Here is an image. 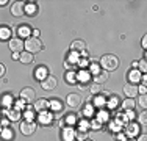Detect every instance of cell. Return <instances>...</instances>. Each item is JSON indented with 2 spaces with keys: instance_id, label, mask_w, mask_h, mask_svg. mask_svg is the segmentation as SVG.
<instances>
[{
  "instance_id": "cell-1",
  "label": "cell",
  "mask_w": 147,
  "mask_h": 141,
  "mask_svg": "<svg viewBox=\"0 0 147 141\" xmlns=\"http://www.w3.org/2000/svg\"><path fill=\"white\" fill-rule=\"evenodd\" d=\"M24 47H25V50L28 52V54H38V52H41L44 49V44L42 41H39V38H34V36H30L27 38L25 42H24Z\"/></svg>"
},
{
  "instance_id": "cell-2",
  "label": "cell",
  "mask_w": 147,
  "mask_h": 141,
  "mask_svg": "<svg viewBox=\"0 0 147 141\" xmlns=\"http://www.w3.org/2000/svg\"><path fill=\"white\" fill-rule=\"evenodd\" d=\"M100 64H102V68L107 70V72L108 70H116L117 66H119V58L113 54H107L100 58Z\"/></svg>"
},
{
  "instance_id": "cell-3",
  "label": "cell",
  "mask_w": 147,
  "mask_h": 141,
  "mask_svg": "<svg viewBox=\"0 0 147 141\" xmlns=\"http://www.w3.org/2000/svg\"><path fill=\"white\" fill-rule=\"evenodd\" d=\"M20 99H22L25 104H33V102L36 100V93H34L33 88L27 86V88H24V89L20 91Z\"/></svg>"
},
{
  "instance_id": "cell-4",
  "label": "cell",
  "mask_w": 147,
  "mask_h": 141,
  "mask_svg": "<svg viewBox=\"0 0 147 141\" xmlns=\"http://www.w3.org/2000/svg\"><path fill=\"white\" fill-rule=\"evenodd\" d=\"M9 49H11V52H14V54H20V52L24 50V41L20 39V38H9Z\"/></svg>"
},
{
  "instance_id": "cell-5",
  "label": "cell",
  "mask_w": 147,
  "mask_h": 141,
  "mask_svg": "<svg viewBox=\"0 0 147 141\" xmlns=\"http://www.w3.org/2000/svg\"><path fill=\"white\" fill-rule=\"evenodd\" d=\"M57 85H58V80L55 79L53 75H47L45 79L41 82V86L44 88L45 91H52V89H55L57 88Z\"/></svg>"
},
{
  "instance_id": "cell-6",
  "label": "cell",
  "mask_w": 147,
  "mask_h": 141,
  "mask_svg": "<svg viewBox=\"0 0 147 141\" xmlns=\"http://www.w3.org/2000/svg\"><path fill=\"white\" fill-rule=\"evenodd\" d=\"M36 129L38 127L34 124V121H24L22 124H20V132H22L24 135H33Z\"/></svg>"
},
{
  "instance_id": "cell-7",
  "label": "cell",
  "mask_w": 147,
  "mask_h": 141,
  "mask_svg": "<svg viewBox=\"0 0 147 141\" xmlns=\"http://www.w3.org/2000/svg\"><path fill=\"white\" fill-rule=\"evenodd\" d=\"M11 14L16 17H22L25 14V3L24 2H14L11 5Z\"/></svg>"
},
{
  "instance_id": "cell-8",
  "label": "cell",
  "mask_w": 147,
  "mask_h": 141,
  "mask_svg": "<svg viewBox=\"0 0 147 141\" xmlns=\"http://www.w3.org/2000/svg\"><path fill=\"white\" fill-rule=\"evenodd\" d=\"M124 93H125V96H127L128 99H135L136 96H138V85H135V83H125Z\"/></svg>"
},
{
  "instance_id": "cell-9",
  "label": "cell",
  "mask_w": 147,
  "mask_h": 141,
  "mask_svg": "<svg viewBox=\"0 0 147 141\" xmlns=\"http://www.w3.org/2000/svg\"><path fill=\"white\" fill-rule=\"evenodd\" d=\"M66 104H67L69 107H72V108L80 107V104H82V96H80V94H75V93L69 94V96L66 97Z\"/></svg>"
},
{
  "instance_id": "cell-10",
  "label": "cell",
  "mask_w": 147,
  "mask_h": 141,
  "mask_svg": "<svg viewBox=\"0 0 147 141\" xmlns=\"http://www.w3.org/2000/svg\"><path fill=\"white\" fill-rule=\"evenodd\" d=\"M49 107H50V102H49L47 99H38V100L34 102V105H33V108H34L36 111H39V113L47 111Z\"/></svg>"
},
{
  "instance_id": "cell-11",
  "label": "cell",
  "mask_w": 147,
  "mask_h": 141,
  "mask_svg": "<svg viewBox=\"0 0 147 141\" xmlns=\"http://www.w3.org/2000/svg\"><path fill=\"white\" fill-rule=\"evenodd\" d=\"M3 113H5V115L6 116H8V119H9V121H13V122H16V121H19V119H20V110H17V108L14 107V108H5V111H3Z\"/></svg>"
},
{
  "instance_id": "cell-12",
  "label": "cell",
  "mask_w": 147,
  "mask_h": 141,
  "mask_svg": "<svg viewBox=\"0 0 147 141\" xmlns=\"http://www.w3.org/2000/svg\"><path fill=\"white\" fill-rule=\"evenodd\" d=\"M71 50L72 52H80V54H82V52L86 50V42L83 39H75L71 44Z\"/></svg>"
},
{
  "instance_id": "cell-13",
  "label": "cell",
  "mask_w": 147,
  "mask_h": 141,
  "mask_svg": "<svg viewBox=\"0 0 147 141\" xmlns=\"http://www.w3.org/2000/svg\"><path fill=\"white\" fill-rule=\"evenodd\" d=\"M13 102H14V97H13V94H9V93L3 94V96L0 97V104L3 105V108H11Z\"/></svg>"
},
{
  "instance_id": "cell-14",
  "label": "cell",
  "mask_w": 147,
  "mask_h": 141,
  "mask_svg": "<svg viewBox=\"0 0 147 141\" xmlns=\"http://www.w3.org/2000/svg\"><path fill=\"white\" fill-rule=\"evenodd\" d=\"M107 80H108V72L107 70H99L97 74H94V83L103 85Z\"/></svg>"
},
{
  "instance_id": "cell-15",
  "label": "cell",
  "mask_w": 147,
  "mask_h": 141,
  "mask_svg": "<svg viewBox=\"0 0 147 141\" xmlns=\"http://www.w3.org/2000/svg\"><path fill=\"white\" fill-rule=\"evenodd\" d=\"M138 132H139V125L136 124V122H130V124L127 125V129H125V135H128V136L138 135Z\"/></svg>"
},
{
  "instance_id": "cell-16",
  "label": "cell",
  "mask_w": 147,
  "mask_h": 141,
  "mask_svg": "<svg viewBox=\"0 0 147 141\" xmlns=\"http://www.w3.org/2000/svg\"><path fill=\"white\" fill-rule=\"evenodd\" d=\"M63 138H64V141H74V138H75V130L72 127H66L63 130Z\"/></svg>"
},
{
  "instance_id": "cell-17",
  "label": "cell",
  "mask_w": 147,
  "mask_h": 141,
  "mask_svg": "<svg viewBox=\"0 0 147 141\" xmlns=\"http://www.w3.org/2000/svg\"><path fill=\"white\" fill-rule=\"evenodd\" d=\"M128 79H130V83H135L138 85V82L141 80V72L138 69H133L130 74H128Z\"/></svg>"
},
{
  "instance_id": "cell-18",
  "label": "cell",
  "mask_w": 147,
  "mask_h": 141,
  "mask_svg": "<svg viewBox=\"0 0 147 141\" xmlns=\"http://www.w3.org/2000/svg\"><path fill=\"white\" fill-rule=\"evenodd\" d=\"M135 107H136V102H135V99H125L124 102H122V108H124L125 111H128V110H135Z\"/></svg>"
},
{
  "instance_id": "cell-19",
  "label": "cell",
  "mask_w": 147,
  "mask_h": 141,
  "mask_svg": "<svg viewBox=\"0 0 147 141\" xmlns=\"http://www.w3.org/2000/svg\"><path fill=\"white\" fill-rule=\"evenodd\" d=\"M33 58H34V56L31 54H28V52H20V54H19V60L22 63H25V64L31 63V61H33Z\"/></svg>"
},
{
  "instance_id": "cell-20",
  "label": "cell",
  "mask_w": 147,
  "mask_h": 141,
  "mask_svg": "<svg viewBox=\"0 0 147 141\" xmlns=\"http://www.w3.org/2000/svg\"><path fill=\"white\" fill-rule=\"evenodd\" d=\"M0 136H2L5 141L11 140L13 136H14V133H13V130L9 129V127H5V129H2V132H0Z\"/></svg>"
},
{
  "instance_id": "cell-21",
  "label": "cell",
  "mask_w": 147,
  "mask_h": 141,
  "mask_svg": "<svg viewBox=\"0 0 147 141\" xmlns=\"http://www.w3.org/2000/svg\"><path fill=\"white\" fill-rule=\"evenodd\" d=\"M89 91L94 94V96H99V94H102V91H103V89H102V85H99V83H92V85L89 86Z\"/></svg>"
},
{
  "instance_id": "cell-22",
  "label": "cell",
  "mask_w": 147,
  "mask_h": 141,
  "mask_svg": "<svg viewBox=\"0 0 147 141\" xmlns=\"http://www.w3.org/2000/svg\"><path fill=\"white\" fill-rule=\"evenodd\" d=\"M34 75H36V80L39 79L41 82H42L45 77H47V69H45V68H39V69H36V70H34Z\"/></svg>"
},
{
  "instance_id": "cell-23",
  "label": "cell",
  "mask_w": 147,
  "mask_h": 141,
  "mask_svg": "<svg viewBox=\"0 0 147 141\" xmlns=\"http://www.w3.org/2000/svg\"><path fill=\"white\" fill-rule=\"evenodd\" d=\"M11 30L8 27H0V39H9Z\"/></svg>"
},
{
  "instance_id": "cell-24",
  "label": "cell",
  "mask_w": 147,
  "mask_h": 141,
  "mask_svg": "<svg viewBox=\"0 0 147 141\" xmlns=\"http://www.w3.org/2000/svg\"><path fill=\"white\" fill-rule=\"evenodd\" d=\"M107 104H108V108H116L117 105H119V99H117V96H111L110 99L107 100Z\"/></svg>"
},
{
  "instance_id": "cell-25",
  "label": "cell",
  "mask_w": 147,
  "mask_h": 141,
  "mask_svg": "<svg viewBox=\"0 0 147 141\" xmlns=\"http://www.w3.org/2000/svg\"><path fill=\"white\" fill-rule=\"evenodd\" d=\"M30 33H31V28L28 25H20L19 27V35L20 36H28Z\"/></svg>"
},
{
  "instance_id": "cell-26",
  "label": "cell",
  "mask_w": 147,
  "mask_h": 141,
  "mask_svg": "<svg viewBox=\"0 0 147 141\" xmlns=\"http://www.w3.org/2000/svg\"><path fill=\"white\" fill-rule=\"evenodd\" d=\"M77 80H80V82H88L89 80V72L88 70H82V72L77 75Z\"/></svg>"
},
{
  "instance_id": "cell-27",
  "label": "cell",
  "mask_w": 147,
  "mask_h": 141,
  "mask_svg": "<svg viewBox=\"0 0 147 141\" xmlns=\"http://www.w3.org/2000/svg\"><path fill=\"white\" fill-rule=\"evenodd\" d=\"M39 121L42 122V124H47V122H50L52 121V115H49V113H41V116H39Z\"/></svg>"
},
{
  "instance_id": "cell-28",
  "label": "cell",
  "mask_w": 147,
  "mask_h": 141,
  "mask_svg": "<svg viewBox=\"0 0 147 141\" xmlns=\"http://www.w3.org/2000/svg\"><path fill=\"white\" fill-rule=\"evenodd\" d=\"M103 104H107V100L102 97V94L96 96V99H94V105H96V107H103Z\"/></svg>"
},
{
  "instance_id": "cell-29",
  "label": "cell",
  "mask_w": 147,
  "mask_h": 141,
  "mask_svg": "<svg viewBox=\"0 0 147 141\" xmlns=\"http://www.w3.org/2000/svg\"><path fill=\"white\" fill-rule=\"evenodd\" d=\"M36 11H38V6L34 5V3H30V5H25V13H28L30 16H31V14H34Z\"/></svg>"
},
{
  "instance_id": "cell-30",
  "label": "cell",
  "mask_w": 147,
  "mask_h": 141,
  "mask_svg": "<svg viewBox=\"0 0 147 141\" xmlns=\"http://www.w3.org/2000/svg\"><path fill=\"white\" fill-rule=\"evenodd\" d=\"M138 105H139V107H142V108L147 107V96H146V94H141V96H139V99H138Z\"/></svg>"
},
{
  "instance_id": "cell-31",
  "label": "cell",
  "mask_w": 147,
  "mask_h": 141,
  "mask_svg": "<svg viewBox=\"0 0 147 141\" xmlns=\"http://www.w3.org/2000/svg\"><path fill=\"white\" fill-rule=\"evenodd\" d=\"M67 82L69 83H75L77 82V75H75L74 70H69V72H67Z\"/></svg>"
},
{
  "instance_id": "cell-32",
  "label": "cell",
  "mask_w": 147,
  "mask_h": 141,
  "mask_svg": "<svg viewBox=\"0 0 147 141\" xmlns=\"http://www.w3.org/2000/svg\"><path fill=\"white\" fill-rule=\"evenodd\" d=\"M107 119H108L107 111H99V115H97V121L102 122V121H107Z\"/></svg>"
},
{
  "instance_id": "cell-33",
  "label": "cell",
  "mask_w": 147,
  "mask_h": 141,
  "mask_svg": "<svg viewBox=\"0 0 147 141\" xmlns=\"http://www.w3.org/2000/svg\"><path fill=\"white\" fill-rule=\"evenodd\" d=\"M77 138H78L80 141H85L86 138H88V133H86L85 130H80V132L77 133Z\"/></svg>"
},
{
  "instance_id": "cell-34",
  "label": "cell",
  "mask_w": 147,
  "mask_h": 141,
  "mask_svg": "<svg viewBox=\"0 0 147 141\" xmlns=\"http://www.w3.org/2000/svg\"><path fill=\"white\" fill-rule=\"evenodd\" d=\"M27 107V104L22 100V99H19V100H16V108L17 110H22V108H25Z\"/></svg>"
},
{
  "instance_id": "cell-35",
  "label": "cell",
  "mask_w": 147,
  "mask_h": 141,
  "mask_svg": "<svg viewBox=\"0 0 147 141\" xmlns=\"http://www.w3.org/2000/svg\"><path fill=\"white\" fill-rule=\"evenodd\" d=\"M138 70H142V72H146V70H147V66H146V60H141V61L138 63Z\"/></svg>"
},
{
  "instance_id": "cell-36",
  "label": "cell",
  "mask_w": 147,
  "mask_h": 141,
  "mask_svg": "<svg viewBox=\"0 0 147 141\" xmlns=\"http://www.w3.org/2000/svg\"><path fill=\"white\" fill-rule=\"evenodd\" d=\"M25 121H33L34 119V115H33V111H31V107H28V111L25 113Z\"/></svg>"
},
{
  "instance_id": "cell-37",
  "label": "cell",
  "mask_w": 147,
  "mask_h": 141,
  "mask_svg": "<svg viewBox=\"0 0 147 141\" xmlns=\"http://www.w3.org/2000/svg\"><path fill=\"white\" fill-rule=\"evenodd\" d=\"M139 122H141L142 125H146V122H147V113L146 111H142L141 115H139Z\"/></svg>"
},
{
  "instance_id": "cell-38",
  "label": "cell",
  "mask_w": 147,
  "mask_h": 141,
  "mask_svg": "<svg viewBox=\"0 0 147 141\" xmlns=\"http://www.w3.org/2000/svg\"><path fill=\"white\" fill-rule=\"evenodd\" d=\"M50 107L53 108V110H61V105H59L58 100H52L50 102Z\"/></svg>"
},
{
  "instance_id": "cell-39",
  "label": "cell",
  "mask_w": 147,
  "mask_h": 141,
  "mask_svg": "<svg viewBox=\"0 0 147 141\" xmlns=\"http://www.w3.org/2000/svg\"><path fill=\"white\" fill-rule=\"evenodd\" d=\"M125 118H127V121H131V119L135 118V113H133V110H128L127 115H125Z\"/></svg>"
},
{
  "instance_id": "cell-40",
  "label": "cell",
  "mask_w": 147,
  "mask_h": 141,
  "mask_svg": "<svg viewBox=\"0 0 147 141\" xmlns=\"http://www.w3.org/2000/svg\"><path fill=\"white\" fill-rule=\"evenodd\" d=\"M100 125H102V122H99V121H94L92 124H91V127H92L94 130H99V129H100Z\"/></svg>"
},
{
  "instance_id": "cell-41",
  "label": "cell",
  "mask_w": 147,
  "mask_h": 141,
  "mask_svg": "<svg viewBox=\"0 0 147 141\" xmlns=\"http://www.w3.org/2000/svg\"><path fill=\"white\" fill-rule=\"evenodd\" d=\"M67 122H69V124H74V122H77V118H75V115H69V118H67Z\"/></svg>"
},
{
  "instance_id": "cell-42",
  "label": "cell",
  "mask_w": 147,
  "mask_h": 141,
  "mask_svg": "<svg viewBox=\"0 0 147 141\" xmlns=\"http://www.w3.org/2000/svg\"><path fill=\"white\" fill-rule=\"evenodd\" d=\"M78 64H80V66H82V68H83V69H85V68H86V66H88V60H86V58H83V60H80V63H78Z\"/></svg>"
},
{
  "instance_id": "cell-43",
  "label": "cell",
  "mask_w": 147,
  "mask_h": 141,
  "mask_svg": "<svg viewBox=\"0 0 147 141\" xmlns=\"http://www.w3.org/2000/svg\"><path fill=\"white\" fill-rule=\"evenodd\" d=\"M146 91H147L146 85H141V86H138V93H141V94H146Z\"/></svg>"
},
{
  "instance_id": "cell-44",
  "label": "cell",
  "mask_w": 147,
  "mask_h": 141,
  "mask_svg": "<svg viewBox=\"0 0 147 141\" xmlns=\"http://www.w3.org/2000/svg\"><path fill=\"white\" fill-rule=\"evenodd\" d=\"M91 69H92L94 74H97V72H99V64H96V63H94V64H91Z\"/></svg>"
},
{
  "instance_id": "cell-45",
  "label": "cell",
  "mask_w": 147,
  "mask_h": 141,
  "mask_svg": "<svg viewBox=\"0 0 147 141\" xmlns=\"http://www.w3.org/2000/svg\"><path fill=\"white\" fill-rule=\"evenodd\" d=\"M3 74H5V64H3V63H0V77H2Z\"/></svg>"
},
{
  "instance_id": "cell-46",
  "label": "cell",
  "mask_w": 147,
  "mask_h": 141,
  "mask_svg": "<svg viewBox=\"0 0 147 141\" xmlns=\"http://www.w3.org/2000/svg\"><path fill=\"white\" fill-rule=\"evenodd\" d=\"M92 113V107H86L85 108V115H91Z\"/></svg>"
},
{
  "instance_id": "cell-47",
  "label": "cell",
  "mask_w": 147,
  "mask_h": 141,
  "mask_svg": "<svg viewBox=\"0 0 147 141\" xmlns=\"http://www.w3.org/2000/svg\"><path fill=\"white\" fill-rule=\"evenodd\" d=\"M142 47H144V49H147V36H144V38H142Z\"/></svg>"
},
{
  "instance_id": "cell-48",
  "label": "cell",
  "mask_w": 147,
  "mask_h": 141,
  "mask_svg": "<svg viewBox=\"0 0 147 141\" xmlns=\"http://www.w3.org/2000/svg\"><path fill=\"white\" fill-rule=\"evenodd\" d=\"M138 141H147V136H146V133H142L141 136H139V140Z\"/></svg>"
},
{
  "instance_id": "cell-49",
  "label": "cell",
  "mask_w": 147,
  "mask_h": 141,
  "mask_svg": "<svg viewBox=\"0 0 147 141\" xmlns=\"http://www.w3.org/2000/svg\"><path fill=\"white\" fill-rule=\"evenodd\" d=\"M33 35L34 38H39V30H33Z\"/></svg>"
},
{
  "instance_id": "cell-50",
  "label": "cell",
  "mask_w": 147,
  "mask_h": 141,
  "mask_svg": "<svg viewBox=\"0 0 147 141\" xmlns=\"http://www.w3.org/2000/svg\"><path fill=\"white\" fill-rule=\"evenodd\" d=\"M8 3V0H0V6H5Z\"/></svg>"
},
{
  "instance_id": "cell-51",
  "label": "cell",
  "mask_w": 147,
  "mask_h": 141,
  "mask_svg": "<svg viewBox=\"0 0 147 141\" xmlns=\"http://www.w3.org/2000/svg\"><path fill=\"white\" fill-rule=\"evenodd\" d=\"M131 66H133V69H138V61H133Z\"/></svg>"
},
{
  "instance_id": "cell-52",
  "label": "cell",
  "mask_w": 147,
  "mask_h": 141,
  "mask_svg": "<svg viewBox=\"0 0 147 141\" xmlns=\"http://www.w3.org/2000/svg\"><path fill=\"white\" fill-rule=\"evenodd\" d=\"M13 58H14V60H19V54H13Z\"/></svg>"
},
{
  "instance_id": "cell-53",
  "label": "cell",
  "mask_w": 147,
  "mask_h": 141,
  "mask_svg": "<svg viewBox=\"0 0 147 141\" xmlns=\"http://www.w3.org/2000/svg\"><path fill=\"white\" fill-rule=\"evenodd\" d=\"M124 141H136L135 138H128V140H124Z\"/></svg>"
},
{
  "instance_id": "cell-54",
  "label": "cell",
  "mask_w": 147,
  "mask_h": 141,
  "mask_svg": "<svg viewBox=\"0 0 147 141\" xmlns=\"http://www.w3.org/2000/svg\"><path fill=\"white\" fill-rule=\"evenodd\" d=\"M0 132H2V122H0Z\"/></svg>"
},
{
  "instance_id": "cell-55",
  "label": "cell",
  "mask_w": 147,
  "mask_h": 141,
  "mask_svg": "<svg viewBox=\"0 0 147 141\" xmlns=\"http://www.w3.org/2000/svg\"><path fill=\"white\" fill-rule=\"evenodd\" d=\"M85 141H92V140H89V138H86V140H85Z\"/></svg>"
}]
</instances>
